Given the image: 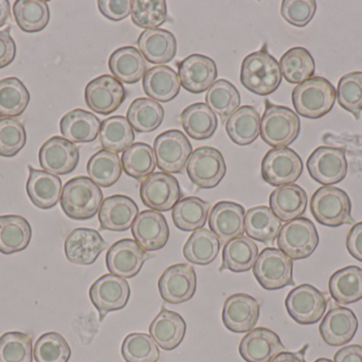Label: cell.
Instances as JSON below:
<instances>
[{
    "mask_svg": "<svg viewBox=\"0 0 362 362\" xmlns=\"http://www.w3.org/2000/svg\"><path fill=\"white\" fill-rule=\"evenodd\" d=\"M240 82L249 91L259 96L274 93L282 82L280 64L265 49L250 53L240 67Z\"/></svg>",
    "mask_w": 362,
    "mask_h": 362,
    "instance_id": "6da1fadb",
    "label": "cell"
},
{
    "mask_svg": "<svg viewBox=\"0 0 362 362\" xmlns=\"http://www.w3.org/2000/svg\"><path fill=\"white\" fill-rule=\"evenodd\" d=\"M61 206L68 218L88 220L99 212L103 202V193L87 176H76L64 185Z\"/></svg>",
    "mask_w": 362,
    "mask_h": 362,
    "instance_id": "7a4b0ae2",
    "label": "cell"
},
{
    "mask_svg": "<svg viewBox=\"0 0 362 362\" xmlns=\"http://www.w3.org/2000/svg\"><path fill=\"white\" fill-rule=\"evenodd\" d=\"M336 101L334 85L322 77H313L293 91V104L300 116L317 119L331 112Z\"/></svg>",
    "mask_w": 362,
    "mask_h": 362,
    "instance_id": "3957f363",
    "label": "cell"
},
{
    "mask_svg": "<svg viewBox=\"0 0 362 362\" xmlns=\"http://www.w3.org/2000/svg\"><path fill=\"white\" fill-rule=\"evenodd\" d=\"M299 116L286 106L267 103L261 120L262 140L274 148H286L299 136Z\"/></svg>",
    "mask_w": 362,
    "mask_h": 362,
    "instance_id": "277c9868",
    "label": "cell"
},
{
    "mask_svg": "<svg viewBox=\"0 0 362 362\" xmlns=\"http://www.w3.org/2000/svg\"><path fill=\"white\" fill-rule=\"evenodd\" d=\"M310 210L315 219L325 227L353 225L350 197L338 187L325 186L319 188L313 196Z\"/></svg>",
    "mask_w": 362,
    "mask_h": 362,
    "instance_id": "5b68a950",
    "label": "cell"
},
{
    "mask_svg": "<svg viewBox=\"0 0 362 362\" xmlns=\"http://www.w3.org/2000/svg\"><path fill=\"white\" fill-rule=\"evenodd\" d=\"M253 274L266 290H280L295 285L293 259L279 249H264L253 266Z\"/></svg>",
    "mask_w": 362,
    "mask_h": 362,
    "instance_id": "8992f818",
    "label": "cell"
},
{
    "mask_svg": "<svg viewBox=\"0 0 362 362\" xmlns=\"http://www.w3.org/2000/svg\"><path fill=\"white\" fill-rule=\"evenodd\" d=\"M319 242L318 231L308 218L289 221L279 232V250L293 261L308 259L316 251Z\"/></svg>",
    "mask_w": 362,
    "mask_h": 362,
    "instance_id": "52a82bcc",
    "label": "cell"
},
{
    "mask_svg": "<svg viewBox=\"0 0 362 362\" xmlns=\"http://www.w3.org/2000/svg\"><path fill=\"white\" fill-rule=\"evenodd\" d=\"M189 181L199 188L216 187L225 178L227 167L221 151L213 147H199L193 151L187 164Z\"/></svg>",
    "mask_w": 362,
    "mask_h": 362,
    "instance_id": "ba28073f",
    "label": "cell"
},
{
    "mask_svg": "<svg viewBox=\"0 0 362 362\" xmlns=\"http://www.w3.org/2000/svg\"><path fill=\"white\" fill-rule=\"evenodd\" d=\"M327 295L312 285L296 287L285 300L287 312L298 324L313 325L318 323L327 312Z\"/></svg>",
    "mask_w": 362,
    "mask_h": 362,
    "instance_id": "9c48e42d",
    "label": "cell"
},
{
    "mask_svg": "<svg viewBox=\"0 0 362 362\" xmlns=\"http://www.w3.org/2000/svg\"><path fill=\"white\" fill-rule=\"evenodd\" d=\"M157 167L165 174H181L193 153L192 145L180 130H169L154 142Z\"/></svg>",
    "mask_w": 362,
    "mask_h": 362,
    "instance_id": "30bf717a",
    "label": "cell"
},
{
    "mask_svg": "<svg viewBox=\"0 0 362 362\" xmlns=\"http://www.w3.org/2000/svg\"><path fill=\"white\" fill-rule=\"evenodd\" d=\"M303 172V162L291 148H274L262 162V176L272 186L293 184Z\"/></svg>",
    "mask_w": 362,
    "mask_h": 362,
    "instance_id": "8fae6325",
    "label": "cell"
},
{
    "mask_svg": "<svg viewBox=\"0 0 362 362\" xmlns=\"http://www.w3.org/2000/svg\"><path fill=\"white\" fill-rule=\"evenodd\" d=\"M181 189L177 179L165 172H154L142 181L140 198L144 205L156 212H169L180 201Z\"/></svg>",
    "mask_w": 362,
    "mask_h": 362,
    "instance_id": "7c38bea8",
    "label": "cell"
},
{
    "mask_svg": "<svg viewBox=\"0 0 362 362\" xmlns=\"http://www.w3.org/2000/svg\"><path fill=\"white\" fill-rule=\"evenodd\" d=\"M131 286L125 278L105 274L98 278L89 289V298L103 321L108 312L123 310L129 303Z\"/></svg>",
    "mask_w": 362,
    "mask_h": 362,
    "instance_id": "4fadbf2b",
    "label": "cell"
},
{
    "mask_svg": "<svg viewBox=\"0 0 362 362\" xmlns=\"http://www.w3.org/2000/svg\"><path fill=\"white\" fill-rule=\"evenodd\" d=\"M308 172L320 184L332 186L344 180L348 174V161L344 148L319 147L308 157Z\"/></svg>",
    "mask_w": 362,
    "mask_h": 362,
    "instance_id": "5bb4252c",
    "label": "cell"
},
{
    "mask_svg": "<svg viewBox=\"0 0 362 362\" xmlns=\"http://www.w3.org/2000/svg\"><path fill=\"white\" fill-rule=\"evenodd\" d=\"M127 98V91L120 81L110 74L98 77L87 84L85 101L87 106L100 115L116 112Z\"/></svg>",
    "mask_w": 362,
    "mask_h": 362,
    "instance_id": "9a60e30c",
    "label": "cell"
},
{
    "mask_svg": "<svg viewBox=\"0 0 362 362\" xmlns=\"http://www.w3.org/2000/svg\"><path fill=\"white\" fill-rule=\"evenodd\" d=\"M38 159L45 171L66 176L78 167L80 152L74 142L61 136H53L40 147Z\"/></svg>",
    "mask_w": 362,
    "mask_h": 362,
    "instance_id": "2e32d148",
    "label": "cell"
},
{
    "mask_svg": "<svg viewBox=\"0 0 362 362\" xmlns=\"http://www.w3.org/2000/svg\"><path fill=\"white\" fill-rule=\"evenodd\" d=\"M158 288L161 298L167 303L181 304L189 301L197 288L195 270L187 264L171 266L159 278Z\"/></svg>",
    "mask_w": 362,
    "mask_h": 362,
    "instance_id": "e0dca14e",
    "label": "cell"
},
{
    "mask_svg": "<svg viewBox=\"0 0 362 362\" xmlns=\"http://www.w3.org/2000/svg\"><path fill=\"white\" fill-rule=\"evenodd\" d=\"M150 255L135 240L122 239L110 247L106 254V266L110 274L123 278L137 276Z\"/></svg>",
    "mask_w": 362,
    "mask_h": 362,
    "instance_id": "ac0fdd59",
    "label": "cell"
},
{
    "mask_svg": "<svg viewBox=\"0 0 362 362\" xmlns=\"http://www.w3.org/2000/svg\"><path fill=\"white\" fill-rule=\"evenodd\" d=\"M223 323L232 333H249L259 319V304L246 293H236L226 300L223 307Z\"/></svg>",
    "mask_w": 362,
    "mask_h": 362,
    "instance_id": "d6986e66",
    "label": "cell"
},
{
    "mask_svg": "<svg viewBox=\"0 0 362 362\" xmlns=\"http://www.w3.org/2000/svg\"><path fill=\"white\" fill-rule=\"evenodd\" d=\"M135 242L146 252L165 248L169 242L170 229L167 219L156 210H144L138 215L132 227Z\"/></svg>",
    "mask_w": 362,
    "mask_h": 362,
    "instance_id": "ffe728a7",
    "label": "cell"
},
{
    "mask_svg": "<svg viewBox=\"0 0 362 362\" xmlns=\"http://www.w3.org/2000/svg\"><path fill=\"white\" fill-rule=\"evenodd\" d=\"M106 248L107 242L101 234L87 227L74 230L65 240L66 257L74 265H93Z\"/></svg>",
    "mask_w": 362,
    "mask_h": 362,
    "instance_id": "44dd1931",
    "label": "cell"
},
{
    "mask_svg": "<svg viewBox=\"0 0 362 362\" xmlns=\"http://www.w3.org/2000/svg\"><path fill=\"white\" fill-rule=\"evenodd\" d=\"M180 85L192 94L204 93L216 81L217 67L211 57L191 55L178 64Z\"/></svg>",
    "mask_w": 362,
    "mask_h": 362,
    "instance_id": "7402d4cb",
    "label": "cell"
},
{
    "mask_svg": "<svg viewBox=\"0 0 362 362\" xmlns=\"http://www.w3.org/2000/svg\"><path fill=\"white\" fill-rule=\"evenodd\" d=\"M245 208L240 204L221 201L215 204L209 215V227L221 244L243 236L245 232Z\"/></svg>",
    "mask_w": 362,
    "mask_h": 362,
    "instance_id": "603a6c76",
    "label": "cell"
},
{
    "mask_svg": "<svg viewBox=\"0 0 362 362\" xmlns=\"http://www.w3.org/2000/svg\"><path fill=\"white\" fill-rule=\"evenodd\" d=\"M238 352L247 362H270L285 352V346L274 332L257 327L243 338Z\"/></svg>",
    "mask_w": 362,
    "mask_h": 362,
    "instance_id": "cb8c5ba5",
    "label": "cell"
},
{
    "mask_svg": "<svg viewBox=\"0 0 362 362\" xmlns=\"http://www.w3.org/2000/svg\"><path fill=\"white\" fill-rule=\"evenodd\" d=\"M139 215L137 204L127 196L116 195L106 198L99 210L101 230L125 232L133 227Z\"/></svg>",
    "mask_w": 362,
    "mask_h": 362,
    "instance_id": "d4e9b609",
    "label": "cell"
},
{
    "mask_svg": "<svg viewBox=\"0 0 362 362\" xmlns=\"http://www.w3.org/2000/svg\"><path fill=\"white\" fill-rule=\"evenodd\" d=\"M358 329L356 315L346 307H333L323 318L319 331L323 341L331 346H346Z\"/></svg>",
    "mask_w": 362,
    "mask_h": 362,
    "instance_id": "484cf974",
    "label": "cell"
},
{
    "mask_svg": "<svg viewBox=\"0 0 362 362\" xmlns=\"http://www.w3.org/2000/svg\"><path fill=\"white\" fill-rule=\"evenodd\" d=\"M137 45L144 59L156 65L173 61L177 52L175 35L165 29L146 30L138 38Z\"/></svg>",
    "mask_w": 362,
    "mask_h": 362,
    "instance_id": "4316f807",
    "label": "cell"
},
{
    "mask_svg": "<svg viewBox=\"0 0 362 362\" xmlns=\"http://www.w3.org/2000/svg\"><path fill=\"white\" fill-rule=\"evenodd\" d=\"M27 193L36 208L50 210L61 200L62 180L54 174L29 166Z\"/></svg>",
    "mask_w": 362,
    "mask_h": 362,
    "instance_id": "83f0119b",
    "label": "cell"
},
{
    "mask_svg": "<svg viewBox=\"0 0 362 362\" xmlns=\"http://www.w3.org/2000/svg\"><path fill=\"white\" fill-rule=\"evenodd\" d=\"M62 135L74 144L95 142L101 129V121L93 113L76 108L64 115L59 123Z\"/></svg>",
    "mask_w": 362,
    "mask_h": 362,
    "instance_id": "f1b7e54d",
    "label": "cell"
},
{
    "mask_svg": "<svg viewBox=\"0 0 362 362\" xmlns=\"http://www.w3.org/2000/svg\"><path fill=\"white\" fill-rule=\"evenodd\" d=\"M108 66L117 80L127 84L139 82L146 74L148 63L139 49L122 47L110 55Z\"/></svg>",
    "mask_w": 362,
    "mask_h": 362,
    "instance_id": "f546056e",
    "label": "cell"
},
{
    "mask_svg": "<svg viewBox=\"0 0 362 362\" xmlns=\"http://www.w3.org/2000/svg\"><path fill=\"white\" fill-rule=\"evenodd\" d=\"M270 210L283 222L300 218L308 208V195L297 184L285 185L272 191L269 198Z\"/></svg>",
    "mask_w": 362,
    "mask_h": 362,
    "instance_id": "4dcf8cb0",
    "label": "cell"
},
{
    "mask_svg": "<svg viewBox=\"0 0 362 362\" xmlns=\"http://www.w3.org/2000/svg\"><path fill=\"white\" fill-rule=\"evenodd\" d=\"M187 324L180 314L163 308L153 320L150 327L151 337L159 348L173 351L180 346L185 338Z\"/></svg>",
    "mask_w": 362,
    "mask_h": 362,
    "instance_id": "1f68e13d",
    "label": "cell"
},
{
    "mask_svg": "<svg viewBox=\"0 0 362 362\" xmlns=\"http://www.w3.org/2000/svg\"><path fill=\"white\" fill-rule=\"evenodd\" d=\"M261 115L251 106H240L226 121V132L238 146H247L261 134Z\"/></svg>",
    "mask_w": 362,
    "mask_h": 362,
    "instance_id": "d6a6232c",
    "label": "cell"
},
{
    "mask_svg": "<svg viewBox=\"0 0 362 362\" xmlns=\"http://www.w3.org/2000/svg\"><path fill=\"white\" fill-rule=\"evenodd\" d=\"M144 91L154 101H171L180 94V77L169 66H155L144 77Z\"/></svg>",
    "mask_w": 362,
    "mask_h": 362,
    "instance_id": "836d02e7",
    "label": "cell"
},
{
    "mask_svg": "<svg viewBox=\"0 0 362 362\" xmlns=\"http://www.w3.org/2000/svg\"><path fill=\"white\" fill-rule=\"evenodd\" d=\"M32 238V227L23 217L17 215L0 216V252L14 254L25 250Z\"/></svg>",
    "mask_w": 362,
    "mask_h": 362,
    "instance_id": "e575fe53",
    "label": "cell"
},
{
    "mask_svg": "<svg viewBox=\"0 0 362 362\" xmlns=\"http://www.w3.org/2000/svg\"><path fill=\"white\" fill-rule=\"evenodd\" d=\"M282 227L280 219L267 206H255L245 214V232L251 239L272 244Z\"/></svg>",
    "mask_w": 362,
    "mask_h": 362,
    "instance_id": "d590c367",
    "label": "cell"
},
{
    "mask_svg": "<svg viewBox=\"0 0 362 362\" xmlns=\"http://www.w3.org/2000/svg\"><path fill=\"white\" fill-rule=\"evenodd\" d=\"M329 293L340 305H349L362 300V269L349 266L338 270L329 278Z\"/></svg>",
    "mask_w": 362,
    "mask_h": 362,
    "instance_id": "8d00e7d4",
    "label": "cell"
},
{
    "mask_svg": "<svg viewBox=\"0 0 362 362\" xmlns=\"http://www.w3.org/2000/svg\"><path fill=\"white\" fill-rule=\"evenodd\" d=\"M259 257L257 244L248 236H240L225 244L223 251V268L234 273H243L252 269Z\"/></svg>",
    "mask_w": 362,
    "mask_h": 362,
    "instance_id": "74e56055",
    "label": "cell"
},
{
    "mask_svg": "<svg viewBox=\"0 0 362 362\" xmlns=\"http://www.w3.org/2000/svg\"><path fill=\"white\" fill-rule=\"evenodd\" d=\"M180 118L185 133L195 140L212 137L218 125L216 116L206 103H194L187 106L181 113Z\"/></svg>",
    "mask_w": 362,
    "mask_h": 362,
    "instance_id": "f35d334b",
    "label": "cell"
},
{
    "mask_svg": "<svg viewBox=\"0 0 362 362\" xmlns=\"http://www.w3.org/2000/svg\"><path fill=\"white\" fill-rule=\"evenodd\" d=\"M221 242L210 230L200 229L194 232L183 247V256L189 264L208 266L216 259Z\"/></svg>",
    "mask_w": 362,
    "mask_h": 362,
    "instance_id": "ab89813d",
    "label": "cell"
},
{
    "mask_svg": "<svg viewBox=\"0 0 362 362\" xmlns=\"http://www.w3.org/2000/svg\"><path fill=\"white\" fill-rule=\"evenodd\" d=\"M210 204L197 197L180 200L172 212L174 225L183 232H195L206 225Z\"/></svg>",
    "mask_w": 362,
    "mask_h": 362,
    "instance_id": "60d3db41",
    "label": "cell"
},
{
    "mask_svg": "<svg viewBox=\"0 0 362 362\" xmlns=\"http://www.w3.org/2000/svg\"><path fill=\"white\" fill-rule=\"evenodd\" d=\"M127 120L135 131L151 133L160 127L165 110L158 102L148 98H138L127 110Z\"/></svg>",
    "mask_w": 362,
    "mask_h": 362,
    "instance_id": "b9f144b4",
    "label": "cell"
},
{
    "mask_svg": "<svg viewBox=\"0 0 362 362\" xmlns=\"http://www.w3.org/2000/svg\"><path fill=\"white\" fill-rule=\"evenodd\" d=\"M13 14L19 29L27 33L42 31L50 21V9L42 0H17L13 6Z\"/></svg>",
    "mask_w": 362,
    "mask_h": 362,
    "instance_id": "7bdbcfd3",
    "label": "cell"
},
{
    "mask_svg": "<svg viewBox=\"0 0 362 362\" xmlns=\"http://www.w3.org/2000/svg\"><path fill=\"white\" fill-rule=\"evenodd\" d=\"M89 179L99 187L112 186L122 174V164L117 153L100 150L93 154L87 163Z\"/></svg>",
    "mask_w": 362,
    "mask_h": 362,
    "instance_id": "ee69618b",
    "label": "cell"
},
{
    "mask_svg": "<svg viewBox=\"0 0 362 362\" xmlns=\"http://www.w3.org/2000/svg\"><path fill=\"white\" fill-rule=\"evenodd\" d=\"M99 137L104 150L118 154L133 145L135 132L127 118L112 116L101 123Z\"/></svg>",
    "mask_w": 362,
    "mask_h": 362,
    "instance_id": "f6af8a7d",
    "label": "cell"
},
{
    "mask_svg": "<svg viewBox=\"0 0 362 362\" xmlns=\"http://www.w3.org/2000/svg\"><path fill=\"white\" fill-rule=\"evenodd\" d=\"M206 104L214 114L221 117L223 123L240 108V95L231 82L221 79L215 81L206 91Z\"/></svg>",
    "mask_w": 362,
    "mask_h": 362,
    "instance_id": "bcb514c9",
    "label": "cell"
},
{
    "mask_svg": "<svg viewBox=\"0 0 362 362\" xmlns=\"http://www.w3.org/2000/svg\"><path fill=\"white\" fill-rule=\"evenodd\" d=\"M315 67L312 55L303 47L289 49L280 60L281 72L285 80L291 84H301L313 78Z\"/></svg>",
    "mask_w": 362,
    "mask_h": 362,
    "instance_id": "7dc6e473",
    "label": "cell"
},
{
    "mask_svg": "<svg viewBox=\"0 0 362 362\" xmlns=\"http://www.w3.org/2000/svg\"><path fill=\"white\" fill-rule=\"evenodd\" d=\"M121 159L125 174L136 180L148 178L156 168L154 149L144 142H135L125 149Z\"/></svg>",
    "mask_w": 362,
    "mask_h": 362,
    "instance_id": "c3c4849f",
    "label": "cell"
},
{
    "mask_svg": "<svg viewBox=\"0 0 362 362\" xmlns=\"http://www.w3.org/2000/svg\"><path fill=\"white\" fill-rule=\"evenodd\" d=\"M29 101V91L19 79L10 77L0 80V117L21 116Z\"/></svg>",
    "mask_w": 362,
    "mask_h": 362,
    "instance_id": "681fc988",
    "label": "cell"
},
{
    "mask_svg": "<svg viewBox=\"0 0 362 362\" xmlns=\"http://www.w3.org/2000/svg\"><path fill=\"white\" fill-rule=\"evenodd\" d=\"M131 16L137 27L157 29L167 21V2L165 0H135L132 1Z\"/></svg>",
    "mask_w": 362,
    "mask_h": 362,
    "instance_id": "f907efd6",
    "label": "cell"
},
{
    "mask_svg": "<svg viewBox=\"0 0 362 362\" xmlns=\"http://www.w3.org/2000/svg\"><path fill=\"white\" fill-rule=\"evenodd\" d=\"M127 362H157L160 357L158 346L151 335L133 333L127 336L121 348Z\"/></svg>",
    "mask_w": 362,
    "mask_h": 362,
    "instance_id": "816d5d0a",
    "label": "cell"
},
{
    "mask_svg": "<svg viewBox=\"0 0 362 362\" xmlns=\"http://www.w3.org/2000/svg\"><path fill=\"white\" fill-rule=\"evenodd\" d=\"M33 356L36 362H68L71 350L63 336L51 332L38 338L34 344Z\"/></svg>",
    "mask_w": 362,
    "mask_h": 362,
    "instance_id": "f5cc1de1",
    "label": "cell"
},
{
    "mask_svg": "<svg viewBox=\"0 0 362 362\" xmlns=\"http://www.w3.org/2000/svg\"><path fill=\"white\" fill-rule=\"evenodd\" d=\"M32 339L21 332H8L0 337V362H32Z\"/></svg>",
    "mask_w": 362,
    "mask_h": 362,
    "instance_id": "db71d44e",
    "label": "cell"
},
{
    "mask_svg": "<svg viewBox=\"0 0 362 362\" xmlns=\"http://www.w3.org/2000/svg\"><path fill=\"white\" fill-rule=\"evenodd\" d=\"M338 103L359 119L362 111V72L344 74L336 91Z\"/></svg>",
    "mask_w": 362,
    "mask_h": 362,
    "instance_id": "11a10c76",
    "label": "cell"
},
{
    "mask_svg": "<svg viewBox=\"0 0 362 362\" xmlns=\"http://www.w3.org/2000/svg\"><path fill=\"white\" fill-rule=\"evenodd\" d=\"M27 142L25 129L15 118H0V157H13Z\"/></svg>",
    "mask_w": 362,
    "mask_h": 362,
    "instance_id": "9f6ffc18",
    "label": "cell"
},
{
    "mask_svg": "<svg viewBox=\"0 0 362 362\" xmlns=\"http://www.w3.org/2000/svg\"><path fill=\"white\" fill-rule=\"evenodd\" d=\"M316 10L315 0H284L281 6V15L291 25L304 27L312 21Z\"/></svg>",
    "mask_w": 362,
    "mask_h": 362,
    "instance_id": "6f0895ef",
    "label": "cell"
},
{
    "mask_svg": "<svg viewBox=\"0 0 362 362\" xmlns=\"http://www.w3.org/2000/svg\"><path fill=\"white\" fill-rule=\"evenodd\" d=\"M98 6L103 16L114 21L127 18L132 12V1L129 0H99Z\"/></svg>",
    "mask_w": 362,
    "mask_h": 362,
    "instance_id": "680465c9",
    "label": "cell"
},
{
    "mask_svg": "<svg viewBox=\"0 0 362 362\" xmlns=\"http://www.w3.org/2000/svg\"><path fill=\"white\" fill-rule=\"evenodd\" d=\"M16 50V44L11 36L10 29L0 31V69L14 61Z\"/></svg>",
    "mask_w": 362,
    "mask_h": 362,
    "instance_id": "91938a15",
    "label": "cell"
},
{
    "mask_svg": "<svg viewBox=\"0 0 362 362\" xmlns=\"http://www.w3.org/2000/svg\"><path fill=\"white\" fill-rule=\"evenodd\" d=\"M346 248L355 259L362 263V222L356 223L349 232Z\"/></svg>",
    "mask_w": 362,
    "mask_h": 362,
    "instance_id": "94428289",
    "label": "cell"
},
{
    "mask_svg": "<svg viewBox=\"0 0 362 362\" xmlns=\"http://www.w3.org/2000/svg\"><path fill=\"white\" fill-rule=\"evenodd\" d=\"M334 361L335 362H362V346L358 344L344 346L336 353Z\"/></svg>",
    "mask_w": 362,
    "mask_h": 362,
    "instance_id": "6125c7cd",
    "label": "cell"
},
{
    "mask_svg": "<svg viewBox=\"0 0 362 362\" xmlns=\"http://www.w3.org/2000/svg\"><path fill=\"white\" fill-rule=\"evenodd\" d=\"M304 355L305 349L297 353L283 352L270 362H306Z\"/></svg>",
    "mask_w": 362,
    "mask_h": 362,
    "instance_id": "be15d7a7",
    "label": "cell"
},
{
    "mask_svg": "<svg viewBox=\"0 0 362 362\" xmlns=\"http://www.w3.org/2000/svg\"><path fill=\"white\" fill-rule=\"evenodd\" d=\"M10 2L8 0H0V28L6 25L8 19L10 18Z\"/></svg>",
    "mask_w": 362,
    "mask_h": 362,
    "instance_id": "e7e4bbea",
    "label": "cell"
},
{
    "mask_svg": "<svg viewBox=\"0 0 362 362\" xmlns=\"http://www.w3.org/2000/svg\"><path fill=\"white\" fill-rule=\"evenodd\" d=\"M315 362H333V361H329V359H327V358H320V359H318V361H316Z\"/></svg>",
    "mask_w": 362,
    "mask_h": 362,
    "instance_id": "03108f58",
    "label": "cell"
}]
</instances>
